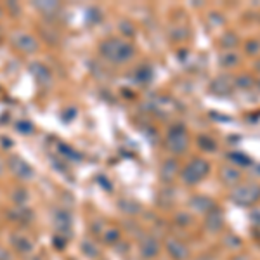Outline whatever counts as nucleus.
<instances>
[{"instance_id":"nucleus-1","label":"nucleus","mask_w":260,"mask_h":260,"mask_svg":"<svg viewBox=\"0 0 260 260\" xmlns=\"http://www.w3.org/2000/svg\"><path fill=\"white\" fill-rule=\"evenodd\" d=\"M103 52L113 61H123L128 59V56L132 54V49L127 44H121V42H108L103 47Z\"/></svg>"},{"instance_id":"nucleus-2","label":"nucleus","mask_w":260,"mask_h":260,"mask_svg":"<svg viewBox=\"0 0 260 260\" xmlns=\"http://www.w3.org/2000/svg\"><path fill=\"white\" fill-rule=\"evenodd\" d=\"M16 45H18L19 49H23V50H33L37 47L35 40H33L31 37H28V35H18V37H16Z\"/></svg>"}]
</instances>
